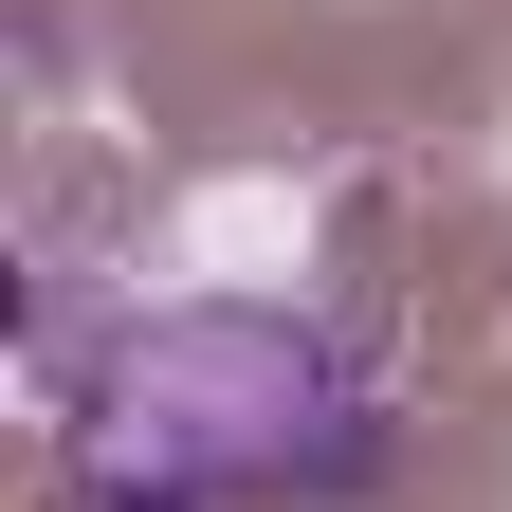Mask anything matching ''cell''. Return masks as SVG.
Wrapping results in <instances>:
<instances>
[{
	"label": "cell",
	"mask_w": 512,
	"mask_h": 512,
	"mask_svg": "<svg viewBox=\"0 0 512 512\" xmlns=\"http://www.w3.org/2000/svg\"><path fill=\"white\" fill-rule=\"evenodd\" d=\"M55 421H74V512H366L403 476L348 330H311L275 293L128 311L110 366L55 384Z\"/></svg>",
	"instance_id": "obj_1"
}]
</instances>
